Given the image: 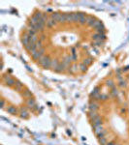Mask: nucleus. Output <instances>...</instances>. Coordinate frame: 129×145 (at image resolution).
Here are the masks:
<instances>
[{
	"label": "nucleus",
	"mask_w": 129,
	"mask_h": 145,
	"mask_svg": "<svg viewBox=\"0 0 129 145\" xmlns=\"http://www.w3.org/2000/svg\"><path fill=\"white\" fill-rule=\"evenodd\" d=\"M20 41L31 59L57 74H84L103 51L106 30L96 16L82 12L36 11Z\"/></svg>",
	"instance_id": "nucleus-1"
}]
</instances>
